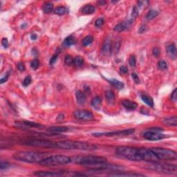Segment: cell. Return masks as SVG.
I'll return each mask as SVG.
<instances>
[{"label":"cell","instance_id":"obj_42","mask_svg":"<svg viewBox=\"0 0 177 177\" xmlns=\"http://www.w3.org/2000/svg\"><path fill=\"white\" fill-rule=\"evenodd\" d=\"M171 99L172 101L176 102V100H177V89H175L174 90V91H173L172 93Z\"/></svg>","mask_w":177,"mask_h":177},{"label":"cell","instance_id":"obj_13","mask_svg":"<svg viewBox=\"0 0 177 177\" xmlns=\"http://www.w3.org/2000/svg\"><path fill=\"white\" fill-rule=\"evenodd\" d=\"M134 19H133L132 17H131V18L127 19V20L126 21H125V22L120 23V24H117V25L114 27V31L120 33V32H122V31H125V30H127L131 26H132V23L134 22Z\"/></svg>","mask_w":177,"mask_h":177},{"label":"cell","instance_id":"obj_37","mask_svg":"<svg viewBox=\"0 0 177 177\" xmlns=\"http://www.w3.org/2000/svg\"><path fill=\"white\" fill-rule=\"evenodd\" d=\"M39 65H40V62L38 60H34L31 62V67L33 69H37L38 68Z\"/></svg>","mask_w":177,"mask_h":177},{"label":"cell","instance_id":"obj_18","mask_svg":"<svg viewBox=\"0 0 177 177\" xmlns=\"http://www.w3.org/2000/svg\"><path fill=\"white\" fill-rule=\"evenodd\" d=\"M167 52L172 59H176L177 56V51L176 46L174 43L169 44L167 47Z\"/></svg>","mask_w":177,"mask_h":177},{"label":"cell","instance_id":"obj_9","mask_svg":"<svg viewBox=\"0 0 177 177\" xmlns=\"http://www.w3.org/2000/svg\"><path fill=\"white\" fill-rule=\"evenodd\" d=\"M139 153L141 161L149 163L158 162L159 159L151 149L150 150L147 148H139Z\"/></svg>","mask_w":177,"mask_h":177},{"label":"cell","instance_id":"obj_24","mask_svg":"<svg viewBox=\"0 0 177 177\" xmlns=\"http://www.w3.org/2000/svg\"><path fill=\"white\" fill-rule=\"evenodd\" d=\"M75 38H74L73 35H70V36H68L64 40L63 46L64 47H71L72 45H73V44H75Z\"/></svg>","mask_w":177,"mask_h":177},{"label":"cell","instance_id":"obj_11","mask_svg":"<svg viewBox=\"0 0 177 177\" xmlns=\"http://www.w3.org/2000/svg\"><path fill=\"white\" fill-rule=\"evenodd\" d=\"M143 137L145 139L148 140V141H160V140L165 139V136L163 133L156 132V131L150 130L149 132H146L143 134Z\"/></svg>","mask_w":177,"mask_h":177},{"label":"cell","instance_id":"obj_32","mask_svg":"<svg viewBox=\"0 0 177 177\" xmlns=\"http://www.w3.org/2000/svg\"><path fill=\"white\" fill-rule=\"evenodd\" d=\"M84 63V59L81 56H77L73 59V64L75 67H80L82 66Z\"/></svg>","mask_w":177,"mask_h":177},{"label":"cell","instance_id":"obj_38","mask_svg":"<svg viewBox=\"0 0 177 177\" xmlns=\"http://www.w3.org/2000/svg\"><path fill=\"white\" fill-rule=\"evenodd\" d=\"M73 58H72L70 55H67L66 57H65L64 62L65 64H67V65H70L71 64H73Z\"/></svg>","mask_w":177,"mask_h":177},{"label":"cell","instance_id":"obj_43","mask_svg":"<svg viewBox=\"0 0 177 177\" xmlns=\"http://www.w3.org/2000/svg\"><path fill=\"white\" fill-rule=\"evenodd\" d=\"M17 69L19 71H24V70H25V65H24V64L22 62H19L17 64Z\"/></svg>","mask_w":177,"mask_h":177},{"label":"cell","instance_id":"obj_30","mask_svg":"<svg viewBox=\"0 0 177 177\" xmlns=\"http://www.w3.org/2000/svg\"><path fill=\"white\" fill-rule=\"evenodd\" d=\"M67 12H68V9H67L66 7L64 6L58 7V8H56L54 10V13L58 15H63L66 14Z\"/></svg>","mask_w":177,"mask_h":177},{"label":"cell","instance_id":"obj_7","mask_svg":"<svg viewBox=\"0 0 177 177\" xmlns=\"http://www.w3.org/2000/svg\"><path fill=\"white\" fill-rule=\"evenodd\" d=\"M151 150L158 157L159 160L164 161H175L177 158V154L176 152L169 149L161 148H154Z\"/></svg>","mask_w":177,"mask_h":177},{"label":"cell","instance_id":"obj_25","mask_svg":"<svg viewBox=\"0 0 177 177\" xmlns=\"http://www.w3.org/2000/svg\"><path fill=\"white\" fill-rule=\"evenodd\" d=\"M108 81L110 82V84H111V85H113L114 87L118 89H122L124 88L123 82H120V81L118 80L112 78L110 80H108Z\"/></svg>","mask_w":177,"mask_h":177},{"label":"cell","instance_id":"obj_23","mask_svg":"<svg viewBox=\"0 0 177 177\" xmlns=\"http://www.w3.org/2000/svg\"><path fill=\"white\" fill-rule=\"evenodd\" d=\"M102 104V100L99 96H95L91 100V104L94 109H100Z\"/></svg>","mask_w":177,"mask_h":177},{"label":"cell","instance_id":"obj_46","mask_svg":"<svg viewBox=\"0 0 177 177\" xmlns=\"http://www.w3.org/2000/svg\"><path fill=\"white\" fill-rule=\"evenodd\" d=\"M9 74H10L9 72H8V73H7L6 75L3 76V78H1V80H0V82H1V84H3V82H5L6 81H7V80H8V77H9Z\"/></svg>","mask_w":177,"mask_h":177},{"label":"cell","instance_id":"obj_15","mask_svg":"<svg viewBox=\"0 0 177 177\" xmlns=\"http://www.w3.org/2000/svg\"><path fill=\"white\" fill-rule=\"evenodd\" d=\"M34 175L42 177H54V176H62L64 175L63 172H47V171H38L35 172Z\"/></svg>","mask_w":177,"mask_h":177},{"label":"cell","instance_id":"obj_19","mask_svg":"<svg viewBox=\"0 0 177 177\" xmlns=\"http://www.w3.org/2000/svg\"><path fill=\"white\" fill-rule=\"evenodd\" d=\"M163 123L167 126L176 127L177 125V117L176 116H171V117L165 118L163 120Z\"/></svg>","mask_w":177,"mask_h":177},{"label":"cell","instance_id":"obj_12","mask_svg":"<svg viewBox=\"0 0 177 177\" xmlns=\"http://www.w3.org/2000/svg\"><path fill=\"white\" fill-rule=\"evenodd\" d=\"M73 114L76 119L81 120H91L93 118V114L92 112L87 110L76 111Z\"/></svg>","mask_w":177,"mask_h":177},{"label":"cell","instance_id":"obj_36","mask_svg":"<svg viewBox=\"0 0 177 177\" xmlns=\"http://www.w3.org/2000/svg\"><path fill=\"white\" fill-rule=\"evenodd\" d=\"M129 63H130V65L131 67H136V60L135 56H133V55H132V56H130V59H129Z\"/></svg>","mask_w":177,"mask_h":177},{"label":"cell","instance_id":"obj_41","mask_svg":"<svg viewBox=\"0 0 177 177\" xmlns=\"http://www.w3.org/2000/svg\"><path fill=\"white\" fill-rule=\"evenodd\" d=\"M8 167H10V164L8 163V162L1 161V163H0V169H8Z\"/></svg>","mask_w":177,"mask_h":177},{"label":"cell","instance_id":"obj_21","mask_svg":"<svg viewBox=\"0 0 177 177\" xmlns=\"http://www.w3.org/2000/svg\"><path fill=\"white\" fill-rule=\"evenodd\" d=\"M69 130V128L67 127H56L53 126L50 127L47 129V131L49 132L53 133H62L67 132Z\"/></svg>","mask_w":177,"mask_h":177},{"label":"cell","instance_id":"obj_10","mask_svg":"<svg viewBox=\"0 0 177 177\" xmlns=\"http://www.w3.org/2000/svg\"><path fill=\"white\" fill-rule=\"evenodd\" d=\"M135 132L134 129H128V130H120V131H116V132H96L93 133L92 135L95 136H128L131 135V134H134Z\"/></svg>","mask_w":177,"mask_h":177},{"label":"cell","instance_id":"obj_35","mask_svg":"<svg viewBox=\"0 0 177 177\" xmlns=\"http://www.w3.org/2000/svg\"><path fill=\"white\" fill-rule=\"evenodd\" d=\"M139 15V8H137L136 6H134L132 10V18L133 19H135L136 17H138Z\"/></svg>","mask_w":177,"mask_h":177},{"label":"cell","instance_id":"obj_14","mask_svg":"<svg viewBox=\"0 0 177 177\" xmlns=\"http://www.w3.org/2000/svg\"><path fill=\"white\" fill-rule=\"evenodd\" d=\"M112 42L110 38H107L102 44L101 51L104 56H108L112 52Z\"/></svg>","mask_w":177,"mask_h":177},{"label":"cell","instance_id":"obj_51","mask_svg":"<svg viewBox=\"0 0 177 177\" xmlns=\"http://www.w3.org/2000/svg\"><path fill=\"white\" fill-rule=\"evenodd\" d=\"M64 115L60 114L59 116H58V118H57V120H58V122H61V121H62V120H64Z\"/></svg>","mask_w":177,"mask_h":177},{"label":"cell","instance_id":"obj_48","mask_svg":"<svg viewBox=\"0 0 177 177\" xmlns=\"http://www.w3.org/2000/svg\"><path fill=\"white\" fill-rule=\"evenodd\" d=\"M1 44L4 48H8V42L7 38H3L1 40Z\"/></svg>","mask_w":177,"mask_h":177},{"label":"cell","instance_id":"obj_26","mask_svg":"<svg viewBox=\"0 0 177 177\" xmlns=\"http://www.w3.org/2000/svg\"><path fill=\"white\" fill-rule=\"evenodd\" d=\"M95 11V6H92V5H86L82 8V12L86 15H91V14L94 13Z\"/></svg>","mask_w":177,"mask_h":177},{"label":"cell","instance_id":"obj_4","mask_svg":"<svg viewBox=\"0 0 177 177\" xmlns=\"http://www.w3.org/2000/svg\"><path fill=\"white\" fill-rule=\"evenodd\" d=\"M116 154L122 158L133 161H141L139 153V148L127 146L118 147L116 150Z\"/></svg>","mask_w":177,"mask_h":177},{"label":"cell","instance_id":"obj_17","mask_svg":"<svg viewBox=\"0 0 177 177\" xmlns=\"http://www.w3.org/2000/svg\"><path fill=\"white\" fill-rule=\"evenodd\" d=\"M122 104L123 107L127 110H134L137 107V104L135 102L132 101V100H127V99H125L122 101Z\"/></svg>","mask_w":177,"mask_h":177},{"label":"cell","instance_id":"obj_20","mask_svg":"<svg viewBox=\"0 0 177 177\" xmlns=\"http://www.w3.org/2000/svg\"><path fill=\"white\" fill-rule=\"evenodd\" d=\"M75 97L76 100H77V102L80 105H83L86 102V95L83 92L81 91H77L75 93Z\"/></svg>","mask_w":177,"mask_h":177},{"label":"cell","instance_id":"obj_31","mask_svg":"<svg viewBox=\"0 0 177 177\" xmlns=\"http://www.w3.org/2000/svg\"><path fill=\"white\" fill-rule=\"evenodd\" d=\"M158 15V12L157 11V10H150L148 13V14H147L146 18L147 19H148V20H151V19L155 18Z\"/></svg>","mask_w":177,"mask_h":177},{"label":"cell","instance_id":"obj_47","mask_svg":"<svg viewBox=\"0 0 177 177\" xmlns=\"http://www.w3.org/2000/svg\"><path fill=\"white\" fill-rule=\"evenodd\" d=\"M147 30H148V26L146 25H142L140 27V29L139 30V33H143L144 32H145Z\"/></svg>","mask_w":177,"mask_h":177},{"label":"cell","instance_id":"obj_3","mask_svg":"<svg viewBox=\"0 0 177 177\" xmlns=\"http://www.w3.org/2000/svg\"><path fill=\"white\" fill-rule=\"evenodd\" d=\"M71 160L74 163L84 166H93L107 163V158L96 156H75L71 157Z\"/></svg>","mask_w":177,"mask_h":177},{"label":"cell","instance_id":"obj_33","mask_svg":"<svg viewBox=\"0 0 177 177\" xmlns=\"http://www.w3.org/2000/svg\"><path fill=\"white\" fill-rule=\"evenodd\" d=\"M93 41V38L91 35H88V36L85 37V38H84V40H83L82 41V44L83 46H84V47H86V46H89V44H91L92 42Z\"/></svg>","mask_w":177,"mask_h":177},{"label":"cell","instance_id":"obj_40","mask_svg":"<svg viewBox=\"0 0 177 177\" xmlns=\"http://www.w3.org/2000/svg\"><path fill=\"white\" fill-rule=\"evenodd\" d=\"M104 19L102 18H98L96 19V21L95 22V26L98 28H100L101 26L104 24Z\"/></svg>","mask_w":177,"mask_h":177},{"label":"cell","instance_id":"obj_39","mask_svg":"<svg viewBox=\"0 0 177 177\" xmlns=\"http://www.w3.org/2000/svg\"><path fill=\"white\" fill-rule=\"evenodd\" d=\"M31 81H32V79H31V76H30V75L26 76V77L25 78V79L24 80V82H23V85L25 86H29V84L31 83Z\"/></svg>","mask_w":177,"mask_h":177},{"label":"cell","instance_id":"obj_53","mask_svg":"<svg viewBox=\"0 0 177 177\" xmlns=\"http://www.w3.org/2000/svg\"><path fill=\"white\" fill-rule=\"evenodd\" d=\"M105 3H106V1H98V4L100 5V6H102V5L105 4Z\"/></svg>","mask_w":177,"mask_h":177},{"label":"cell","instance_id":"obj_28","mask_svg":"<svg viewBox=\"0 0 177 177\" xmlns=\"http://www.w3.org/2000/svg\"><path fill=\"white\" fill-rule=\"evenodd\" d=\"M54 10V4L51 2H47L44 4L43 11L44 13H50Z\"/></svg>","mask_w":177,"mask_h":177},{"label":"cell","instance_id":"obj_1","mask_svg":"<svg viewBox=\"0 0 177 177\" xmlns=\"http://www.w3.org/2000/svg\"><path fill=\"white\" fill-rule=\"evenodd\" d=\"M48 152H18L13 154V158L17 161L25 163H40L44 159L50 156Z\"/></svg>","mask_w":177,"mask_h":177},{"label":"cell","instance_id":"obj_50","mask_svg":"<svg viewBox=\"0 0 177 177\" xmlns=\"http://www.w3.org/2000/svg\"><path fill=\"white\" fill-rule=\"evenodd\" d=\"M57 58H58V55L57 54H56V55H54V56H53L52 58H51V60H50V64H54L56 62V60H57Z\"/></svg>","mask_w":177,"mask_h":177},{"label":"cell","instance_id":"obj_6","mask_svg":"<svg viewBox=\"0 0 177 177\" xmlns=\"http://www.w3.org/2000/svg\"><path fill=\"white\" fill-rule=\"evenodd\" d=\"M71 163V157L67 156L64 155H55L50 156L48 158L44 159L40 164L43 166L47 167H51V166L62 165H67Z\"/></svg>","mask_w":177,"mask_h":177},{"label":"cell","instance_id":"obj_52","mask_svg":"<svg viewBox=\"0 0 177 177\" xmlns=\"http://www.w3.org/2000/svg\"><path fill=\"white\" fill-rule=\"evenodd\" d=\"M31 38L33 40H36L37 38H38V36H37V35H35V34H32Z\"/></svg>","mask_w":177,"mask_h":177},{"label":"cell","instance_id":"obj_16","mask_svg":"<svg viewBox=\"0 0 177 177\" xmlns=\"http://www.w3.org/2000/svg\"><path fill=\"white\" fill-rule=\"evenodd\" d=\"M109 176H127V177H133V176H144V174H138V173H134V172H114V173H111L109 174Z\"/></svg>","mask_w":177,"mask_h":177},{"label":"cell","instance_id":"obj_5","mask_svg":"<svg viewBox=\"0 0 177 177\" xmlns=\"http://www.w3.org/2000/svg\"><path fill=\"white\" fill-rule=\"evenodd\" d=\"M145 168L150 170L165 174H176L177 173V166L176 165L162 163L158 162L150 163Z\"/></svg>","mask_w":177,"mask_h":177},{"label":"cell","instance_id":"obj_2","mask_svg":"<svg viewBox=\"0 0 177 177\" xmlns=\"http://www.w3.org/2000/svg\"><path fill=\"white\" fill-rule=\"evenodd\" d=\"M57 148L66 150H82V151H93L97 149L94 144L86 142L74 141H62L57 143Z\"/></svg>","mask_w":177,"mask_h":177},{"label":"cell","instance_id":"obj_22","mask_svg":"<svg viewBox=\"0 0 177 177\" xmlns=\"http://www.w3.org/2000/svg\"><path fill=\"white\" fill-rule=\"evenodd\" d=\"M104 94H105V97L107 98L108 103L109 104H114L115 102V95L114 92L111 90H107Z\"/></svg>","mask_w":177,"mask_h":177},{"label":"cell","instance_id":"obj_44","mask_svg":"<svg viewBox=\"0 0 177 177\" xmlns=\"http://www.w3.org/2000/svg\"><path fill=\"white\" fill-rule=\"evenodd\" d=\"M120 72L123 74H126L128 73V69L125 66H121L120 67Z\"/></svg>","mask_w":177,"mask_h":177},{"label":"cell","instance_id":"obj_27","mask_svg":"<svg viewBox=\"0 0 177 177\" xmlns=\"http://www.w3.org/2000/svg\"><path fill=\"white\" fill-rule=\"evenodd\" d=\"M141 99L145 103H146L149 107H154V100L152 98H151L149 95H147L145 94L141 95Z\"/></svg>","mask_w":177,"mask_h":177},{"label":"cell","instance_id":"obj_45","mask_svg":"<svg viewBox=\"0 0 177 177\" xmlns=\"http://www.w3.org/2000/svg\"><path fill=\"white\" fill-rule=\"evenodd\" d=\"M132 77L133 80H134V82H135L136 84H139V83H140V80H139V76L136 75L135 73H133L132 74Z\"/></svg>","mask_w":177,"mask_h":177},{"label":"cell","instance_id":"obj_29","mask_svg":"<svg viewBox=\"0 0 177 177\" xmlns=\"http://www.w3.org/2000/svg\"><path fill=\"white\" fill-rule=\"evenodd\" d=\"M22 123L24 124V125H26V127H33V128H42L43 127V125H40L39 123H36L35 122L32 121H23Z\"/></svg>","mask_w":177,"mask_h":177},{"label":"cell","instance_id":"obj_8","mask_svg":"<svg viewBox=\"0 0 177 177\" xmlns=\"http://www.w3.org/2000/svg\"><path fill=\"white\" fill-rule=\"evenodd\" d=\"M24 145L32 147L43 148H57V143L44 139H29L24 141Z\"/></svg>","mask_w":177,"mask_h":177},{"label":"cell","instance_id":"obj_34","mask_svg":"<svg viewBox=\"0 0 177 177\" xmlns=\"http://www.w3.org/2000/svg\"><path fill=\"white\" fill-rule=\"evenodd\" d=\"M158 67L161 70H165L167 69V64L164 60H161L158 62Z\"/></svg>","mask_w":177,"mask_h":177},{"label":"cell","instance_id":"obj_49","mask_svg":"<svg viewBox=\"0 0 177 177\" xmlns=\"http://www.w3.org/2000/svg\"><path fill=\"white\" fill-rule=\"evenodd\" d=\"M152 53H153V55L156 57H158V56L160 55L161 51L159 50V49L158 48H154V49H153V51H152Z\"/></svg>","mask_w":177,"mask_h":177}]
</instances>
